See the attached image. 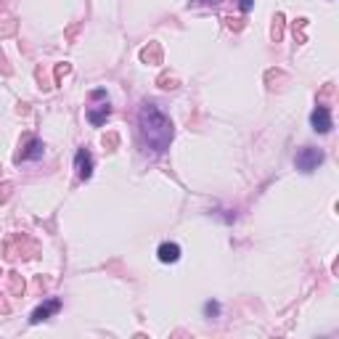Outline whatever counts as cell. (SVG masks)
<instances>
[{"instance_id":"cell-1","label":"cell","mask_w":339,"mask_h":339,"mask_svg":"<svg viewBox=\"0 0 339 339\" xmlns=\"http://www.w3.org/2000/svg\"><path fill=\"white\" fill-rule=\"evenodd\" d=\"M138 125H141V135L146 146L154 151V154H164L173 143V122H170L167 114H162L157 109V103L146 101L138 112Z\"/></svg>"},{"instance_id":"cell-2","label":"cell","mask_w":339,"mask_h":339,"mask_svg":"<svg viewBox=\"0 0 339 339\" xmlns=\"http://www.w3.org/2000/svg\"><path fill=\"white\" fill-rule=\"evenodd\" d=\"M90 98L98 101V103H93V106L88 109V119H90V125H103L106 117L112 114L109 96H106V90H93V93H90Z\"/></svg>"},{"instance_id":"cell-3","label":"cell","mask_w":339,"mask_h":339,"mask_svg":"<svg viewBox=\"0 0 339 339\" xmlns=\"http://www.w3.org/2000/svg\"><path fill=\"white\" fill-rule=\"evenodd\" d=\"M321 162H323V151L313 149V146L300 149L297 157H294V164H297V170H302V173H313V170H318Z\"/></svg>"},{"instance_id":"cell-4","label":"cell","mask_w":339,"mask_h":339,"mask_svg":"<svg viewBox=\"0 0 339 339\" xmlns=\"http://www.w3.org/2000/svg\"><path fill=\"white\" fill-rule=\"evenodd\" d=\"M310 125L315 133H329L334 128V122H331V112L326 109V106H318V109H313L310 114Z\"/></svg>"},{"instance_id":"cell-5","label":"cell","mask_w":339,"mask_h":339,"mask_svg":"<svg viewBox=\"0 0 339 339\" xmlns=\"http://www.w3.org/2000/svg\"><path fill=\"white\" fill-rule=\"evenodd\" d=\"M74 167H77V175H80L82 180H88L90 175H93V157H90L88 149H80L74 154Z\"/></svg>"},{"instance_id":"cell-6","label":"cell","mask_w":339,"mask_h":339,"mask_svg":"<svg viewBox=\"0 0 339 339\" xmlns=\"http://www.w3.org/2000/svg\"><path fill=\"white\" fill-rule=\"evenodd\" d=\"M157 257H159V263H178L180 260V246L175 241H164V244H159Z\"/></svg>"},{"instance_id":"cell-7","label":"cell","mask_w":339,"mask_h":339,"mask_svg":"<svg viewBox=\"0 0 339 339\" xmlns=\"http://www.w3.org/2000/svg\"><path fill=\"white\" fill-rule=\"evenodd\" d=\"M58 307H61L58 300H48V302L40 305L37 310L32 313V318H29V321H32V323H40V321H45V318H51L53 313H58Z\"/></svg>"},{"instance_id":"cell-8","label":"cell","mask_w":339,"mask_h":339,"mask_svg":"<svg viewBox=\"0 0 339 339\" xmlns=\"http://www.w3.org/2000/svg\"><path fill=\"white\" fill-rule=\"evenodd\" d=\"M40 157H43V141L40 138H29L27 151L19 154V159H40Z\"/></svg>"},{"instance_id":"cell-9","label":"cell","mask_w":339,"mask_h":339,"mask_svg":"<svg viewBox=\"0 0 339 339\" xmlns=\"http://www.w3.org/2000/svg\"><path fill=\"white\" fill-rule=\"evenodd\" d=\"M204 313H207V315H218V313H220L218 302H207V305H204Z\"/></svg>"},{"instance_id":"cell-10","label":"cell","mask_w":339,"mask_h":339,"mask_svg":"<svg viewBox=\"0 0 339 339\" xmlns=\"http://www.w3.org/2000/svg\"><path fill=\"white\" fill-rule=\"evenodd\" d=\"M252 6H255V0H239V8L246 13V11H252Z\"/></svg>"}]
</instances>
